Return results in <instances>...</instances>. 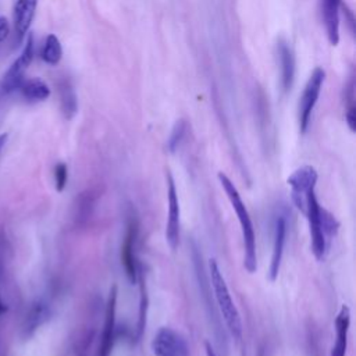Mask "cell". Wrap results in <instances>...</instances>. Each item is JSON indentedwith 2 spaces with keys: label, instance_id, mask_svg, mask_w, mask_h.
Instances as JSON below:
<instances>
[{
  "label": "cell",
  "instance_id": "obj_19",
  "mask_svg": "<svg viewBox=\"0 0 356 356\" xmlns=\"http://www.w3.org/2000/svg\"><path fill=\"white\" fill-rule=\"evenodd\" d=\"M61 57H63V47L58 38L53 33L47 35L42 49V60L49 65H57Z\"/></svg>",
  "mask_w": 356,
  "mask_h": 356
},
{
  "label": "cell",
  "instance_id": "obj_4",
  "mask_svg": "<svg viewBox=\"0 0 356 356\" xmlns=\"http://www.w3.org/2000/svg\"><path fill=\"white\" fill-rule=\"evenodd\" d=\"M324 79L325 71L321 67H316L303 88L302 96L299 99V129L302 134H305L309 128L312 113L320 97Z\"/></svg>",
  "mask_w": 356,
  "mask_h": 356
},
{
  "label": "cell",
  "instance_id": "obj_21",
  "mask_svg": "<svg viewBox=\"0 0 356 356\" xmlns=\"http://www.w3.org/2000/svg\"><path fill=\"white\" fill-rule=\"evenodd\" d=\"M186 128H188V124H186L185 120H178L174 124V127L171 129V134L168 136V140H167L168 152L174 153L179 147V145H181V142H182V139L186 134Z\"/></svg>",
  "mask_w": 356,
  "mask_h": 356
},
{
  "label": "cell",
  "instance_id": "obj_18",
  "mask_svg": "<svg viewBox=\"0 0 356 356\" xmlns=\"http://www.w3.org/2000/svg\"><path fill=\"white\" fill-rule=\"evenodd\" d=\"M60 99H61V111L67 120H71L78 110V100L72 85L68 81H64L60 86Z\"/></svg>",
  "mask_w": 356,
  "mask_h": 356
},
{
  "label": "cell",
  "instance_id": "obj_26",
  "mask_svg": "<svg viewBox=\"0 0 356 356\" xmlns=\"http://www.w3.org/2000/svg\"><path fill=\"white\" fill-rule=\"evenodd\" d=\"M6 142H7V134H0V152H1L3 146L6 145Z\"/></svg>",
  "mask_w": 356,
  "mask_h": 356
},
{
  "label": "cell",
  "instance_id": "obj_14",
  "mask_svg": "<svg viewBox=\"0 0 356 356\" xmlns=\"http://www.w3.org/2000/svg\"><path fill=\"white\" fill-rule=\"evenodd\" d=\"M36 6L38 0H17L14 6V29L18 43L28 33V29L35 17Z\"/></svg>",
  "mask_w": 356,
  "mask_h": 356
},
{
  "label": "cell",
  "instance_id": "obj_27",
  "mask_svg": "<svg viewBox=\"0 0 356 356\" xmlns=\"http://www.w3.org/2000/svg\"><path fill=\"white\" fill-rule=\"evenodd\" d=\"M6 310H7V306H6V305L1 302V299H0V314L4 313Z\"/></svg>",
  "mask_w": 356,
  "mask_h": 356
},
{
  "label": "cell",
  "instance_id": "obj_22",
  "mask_svg": "<svg viewBox=\"0 0 356 356\" xmlns=\"http://www.w3.org/2000/svg\"><path fill=\"white\" fill-rule=\"evenodd\" d=\"M68 179V168L64 163H58L54 167V181H56V189L57 192L64 191Z\"/></svg>",
  "mask_w": 356,
  "mask_h": 356
},
{
  "label": "cell",
  "instance_id": "obj_7",
  "mask_svg": "<svg viewBox=\"0 0 356 356\" xmlns=\"http://www.w3.org/2000/svg\"><path fill=\"white\" fill-rule=\"evenodd\" d=\"M138 232H139L138 220L135 216H129L127 221L124 242L121 245V264L131 284H135L138 281V273H139V266H138L136 253H135Z\"/></svg>",
  "mask_w": 356,
  "mask_h": 356
},
{
  "label": "cell",
  "instance_id": "obj_10",
  "mask_svg": "<svg viewBox=\"0 0 356 356\" xmlns=\"http://www.w3.org/2000/svg\"><path fill=\"white\" fill-rule=\"evenodd\" d=\"M117 285H113L108 292V299L106 305L104 313V324L99 343V356H110L113 343H114V332H115V312H117Z\"/></svg>",
  "mask_w": 356,
  "mask_h": 356
},
{
  "label": "cell",
  "instance_id": "obj_12",
  "mask_svg": "<svg viewBox=\"0 0 356 356\" xmlns=\"http://www.w3.org/2000/svg\"><path fill=\"white\" fill-rule=\"evenodd\" d=\"M342 0H320V14L330 44L339 43V11Z\"/></svg>",
  "mask_w": 356,
  "mask_h": 356
},
{
  "label": "cell",
  "instance_id": "obj_28",
  "mask_svg": "<svg viewBox=\"0 0 356 356\" xmlns=\"http://www.w3.org/2000/svg\"><path fill=\"white\" fill-rule=\"evenodd\" d=\"M260 356H263V353H260Z\"/></svg>",
  "mask_w": 356,
  "mask_h": 356
},
{
  "label": "cell",
  "instance_id": "obj_15",
  "mask_svg": "<svg viewBox=\"0 0 356 356\" xmlns=\"http://www.w3.org/2000/svg\"><path fill=\"white\" fill-rule=\"evenodd\" d=\"M335 342L330 356H345L348 348V334L350 325V309L343 305L335 317Z\"/></svg>",
  "mask_w": 356,
  "mask_h": 356
},
{
  "label": "cell",
  "instance_id": "obj_23",
  "mask_svg": "<svg viewBox=\"0 0 356 356\" xmlns=\"http://www.w3.org/2000/svg\"><path fill=\"white\" fill-rule=\"evenodd\" d=\"M345 121L349 127V129L352 132L356 131V108H355V104H349L348 108H346V113H345Z\"/></svg>",
  "mask_w": 356,
  "mask_h": 356
},
{
  "label": "cell",
  "instance_id": "obj_1",
  "mask_svg": "<svg viewBox=\"0 0 356 356\" xmlns=\"http://www.w3.org/2000/svg\"><path fill=\"white\" fill-rule=\"evenodd\" d=\"M299 211L306 216L309 222L312 252L317 260H323L328 249V241L337 235L339 224L331 213L320 206L314 189L306 192Z\"/></svg>",
  "mask_w": 356,
  "mask_h": 356
},
{
  "label": "cell",
  "instance_id": "obj_5",
  "mask_svg": "<svg viewBox=\"0 0 356 356\" xmlns=\"http://www.w3.org/2000/svg\"><path fill=\"white\" fill-rule=\"evenodd\" d=\"M33 51H35L33 36L29 33L21 54L17 57V60H14V63L10 65V68L6 71V74L1 78L0 88L4 93H11L21 86L22 81L25 79V71L33 60Z\"/></svg>",
  "mask_w": 356,
  "mask_h": 356
},
{
  "label": "cell",
  "instance_id": "obj_2",
  "mask_svg": "<svg viewBox=\"0 0 356 356\" xmlns=\"http://www.w3.org/2000/svg\"><path fill=\"white\" fill-rule=\"evenodd\" d=\"M217 178L238 217L242 239H243V266L246 271L252 274L257 270V254H256V234H254V227H253L250 214L234 182L224 172H218Z\"/></svg>",
  "mask_w": 356,
  "mask_h": 356
},
{
  "label": "cell",
  "instance_id": "obj_3",
  "mask_svg": "<svg viewBox=\"0 0 356 356\" xmlns=\"http://www.w3.org/2000/svg\"><path fill=\"white\" fill-rule=\"evenodd\" d=\"M209 277H210V285L213 288L214 299L217 302L220 314H221L229 334L232 335V338L236 342H241L242 335H243V325H242L241 314L232 300L231 292L227 286L225 278H224L216 259L209 260Z\"/></svg>",
  "mask_w": 356,
  "mask_h": 356
},
{
  "label": "cell",
  "instance_id": "obj_6",
  "mask_svg": "<svg viewBox=\"0 0 356 356\" xmlns=\"http://www.w3.org/2000/svg\"><path fill=\"white\" fill-rule=\"evenodd\" d=\"M167 179V222H165V241L171 250H175L179 245V231H181V209L178 192L175 188L174 178L170 172L165 175Z\"/></svg>",
  "mask_w": 356,
  "mask_h": 356
},
{
  "label": "cell",
  "instance_id": "obj_8",
  "mask_svg": "<svg viewBox=\"0 0 356 356\" xmlns=\"http://www.w3.org/2000/svg\"><path fill=\"white\" fill-rule=\"evenodd\" d=\"M154 356H189L186 339L170 327H161L152 339Z\"/></svg>",
  "mask_w": 356,
  "mask_h": 356
},
{
  "label": "cell",
  "instance_id": "obj_9",
  "mask_svg": "<svg viewBox=\"0 0 356 356\" xmlns=\"http://www.w3.org/2000/svg\"><path fill=\"white\" fill-rule=\"evenodd\" d=\"M317 178L318 174L313 165H302L288 177L286 184L291 188V197L298 210L302 207L306 192L316 188Z\"/></svg>",
  "mask_w": 356,
  "mask_h": 356
},
{
  "label": "cell",
  "instance_id": "obj_17",
  "mask_svg": "<svg viewBox=\"0 0 356 356\" xmlns=\"http://www.w3.org/2000/svg\"><path fill=\"white\" fill-rule=\"evenodd\" d=\"M49 316H50V310L46 303L36 302L35 305H32L29 313L26 314L25 332L31 335L38 327H40L49 318Z\"/></svg>",
  "mask_w": 356,
  "mask_h": 356
},
{
  "label": "cell",
  "instance_id": "obj_11",
  "mask_svg": "<svg viewBox=\"0 0 356 356\" xmlns=\"http://www.w3.org/2000/svg\"><path fill=\"white\" fill-rule=\"evenodd\" d=\"M274 241H273V253L268 267V280L275 281L281 268V261L284 256V246L286 239V218L282 214H278L274 220Z\"/></svg>",
  "mask_w": 356,
  "mask_h": 356
},
{
  "label": "cell",
  "instance_id": "obj_24",
  "mask_svg": "<svg viewBox=\"0 0 356 356\" xmlns=\"http://www.w3.org/2000/svg\"><path fill=\"white\" fill-rule=\"evenodd\" d=\"M10 33V25H8V21L6 17L0 15V43L6 40V38L8 36Z\"/></svg>",
  "mask_w": 356,
  "mask_h": 356
},
{
  "label": "cell",
  "instance_id": "obj_20",
  "mask_svg": "<svg viewBox=\"0 0 356 356\" xmlns=\"http://www.w3.org/2000/svg\"><path fill=\"white\" fill-rule=\"evenodd\" d=\"M138 280H139V314H138V324H136V331H138V338L142 337L145 328H146V320H147V307H149V296H147V288H146V281L143 275L140 274V270L138 273Z\"/></svg>",
  "mask_w": 356,
  "mask_h": 356
},
{
  "label": "cell",
  "instance_id": "obj_16",
  "mask_svg": "<svg viewBox=\"0 0 356 356\" xmlns=\"http://www.w3.org/2000/svg\"><path fill=\"white\" fill-rule=\"evenodd\" d=\"M18 89L28 102H43L50 96V88L40 78L24 79Z\"/></svg>",
  "mask_w": 356,
  "mask_h": 356
},
{
  "label": "cell",
  "instance_id": "obj_25",
  "mask_svg": "<svg viewBox=\"0 0 356 356\" xmlns=\"http://www.w3.org/2000/svg\"><path fill=\"white\" fill-rule=\"evenodd\" d=\"M204 350H206V356H217L210 342H204Z\"/></svg>",
  "mask_w": 356,
  "mask_h": 356
},
{
  "label": "cell",
  "instance_id": "obj_13",
  "mask_svg": "<svg viewBox=\"0 0 356 356\" xmlns=\"http://www.w3.org/2000/svg\"><path fill=\"white\" fill-rule=\"evenodd\" d=\"M277 56L281 65V88L284 92H289L295 81V56L292 47L285 39L277 42Z\"/></svg>",
  "mask_w": 356,
  "mask_h": 356
}]
</instances>
